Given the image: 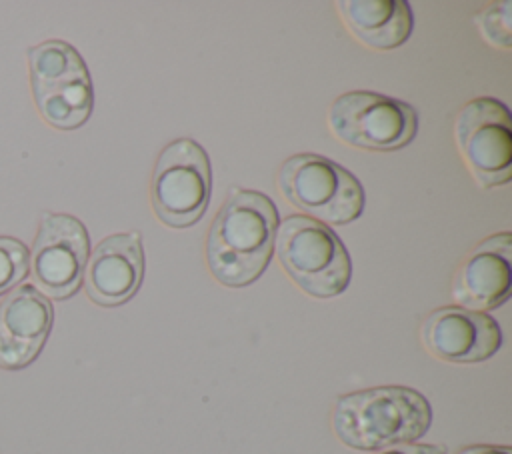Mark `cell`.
I'll list each match as a JSON object with an SVG mask.
<instances>
[{"label":"cell","instance_id":"cell-1","mask_svg":"<svg viewBox=\"0 0 512 454\" xmlns=\"http://www.w3.org/2000/svg\"><path fill=\"white\" fill-rule=\"evenodd\" d=\"M278 224V210L266 194L234 190L218 210L206 240L212 276L230 288L256 282L272 260Z\"/></svg>","mask_w":512,"mask_h":454},{"label":"cell","instance_id":"cell-2","mask_svg":"<svg viewBox=\"0 0 512 454\" xmlns=\"http://www.w3.org/2000/svg\"><path fill=\"white\" fill-rule=\"evenodd\" d=\"M432 424L428 400L408 386H376L344 394L332 410V428L356 450H384L418 440Z\"/></svg>","mask_w":512,"mask_h":454},{"label":"cell","instance_id":"cell-3","mask_svg":"<svg viewBox=\"0 0 512 454\" xmlns=\"http://www.w3.org/2000/svg\"><path fill=\"white\" fill-rule=\"evenodd\" d=\"M274 252L294 284L314 298L342 294L352 278L342 240L330 226L304 214H290L278 224Z\"/></svg>","mask_w":512,"mask_h":454},{"label":"cell","instance_id":"cell-4","mask_svg":"<svg viewBox=\"0 0 512 454\" xmlns=\"http://www.w3.org/2000/svg\"><path fill=\"white\" fill-rule=\"evenodd\" d=\"M278 188L304 216L326 226L350 224L364 210V188L356 176L314 152H300L284 160L278 172Z\"/></svg>","mask_w":512,"mask_h":454},{"label":"cell","instance_id":"cell-5","mask_svg":"<svg viewBox=\"0 0 512 454\" xmlns=\"http://www.w3.org/2000/svg\"><path fill=\"white\" fill-rule=\"evenodd\" d=\"M28 64L42 118L58 130L80 128L92 114L94 90L78 50L64 40H46L28 50Z\"/></svg>","mask_w":512,"mask_h":454},{"label":"cell","instance_id":"cell-6","mask_svg":"<svg viewBox=\"0 0 512 454\" xmlns=\"http://www.w3.org/2000/svg\"><path fill=\"white\" fill-rule=\"evenodd\" d=\"M212 194L206 150L192 138H176L160 152L150 184L152 210L170 228L196 224Z\"/></svg>","mask_w":512,"mask_h":454},{"label":"cell","instance_id":"cell-7","mask_svg":"<svg viewBox=\"0 0 512 454\" xmlns=\"http://www.w3.org/2000/svg\"><path fill=\"white\" fill-rule=\"evenodd\" d=\"M328 122L344 144L378 152L404 148L418 132V114L410 104L372 90L338 96Z\"/></svg>","mask_w":512,"mask_h":454},{"label":"cell","instance_id":"cell-8","mask_svg":"<svg viewBox=\"0 0 512 454\" xmlns=\"http://www.w3.org/2000/svg\"><path fill=\"white\" fill-rule=\"evenodd\" d=\"M454 136L468 170L482 188L512 178V116L504 102L480 96L470 100L456 118Z\"/></svg>","mask_w":512,"mask_h":454},{"label":"cell","instance_id":"cell-9","mask_svg":"<svg viewBox=\"0 0 512 454\" xmlns=\"http://www.w3.org/2000/svg\"><path fill=\"white\" fill-rule=\"evenodd\" d=\"M88 256V230L76 216L60 212L42 214L30 254L36 290L46 298H70L82 284Z\"/></svg>","mask_w":512,"mask_h":454},{"label":"cell","instance_id":"cell-10","mask_svg":"<svg viewBox=\"0 0 512 454\" xmlns=\"http://www.w3.org/2000/svg\"><path fill=\"white\" fill-rule=\"evenodd\" d=\"M420 338L432 356L454 364L484 362L502 346L498 322L486 312L462 306L432 310L422 322Z\"/></svg>","mask_w":512,"mask_h":454},{"label":"cell","instance_id":"cell-11","mask_svg":"<svg viewBox=\"0 0 512 454\" xmlns=\"http://www.w3.org/2000/svg\"><path fill=\"white\" fill-rule=\"evenodd\" d=\"M144 246L138 232L110 234L96 244L84 268V288L98 306H120L140 288L144 278Z\"/></svg>","mask_w":512,"mask_h":454},{"label":"cell","instance_id":"cell-12","mask_svg":"<svg viewBox=\"0 0 512 454\" xmlns=\"http://www.w3.org/2000/svg\"><path fill=\"white\" fill-rule=\"evenodd\" d=\"M512 234L498 232L476 244L460 264L452 298L468 310L486 312L502 306L512 290Z\"/></svg>","mask_w":512,"mask_h":454},{"label":"cell","instance_id":"cell-13","mask_svg":"<svg viewBox=\"0 0 512 454\" xmlns=\"http://www.w3.org/2000/svg\"><path fill=\"white\" fill-rule=\"evenodd\" d=\"M54 322L52 302L32 284L12 290L0 304V368L20 370L42 350Z\"/></svg>","mask_w":512,"mask_h":454},{"label":"cell","instance_id":"cell-14","mask_svg":"<svg viewBox=\"0 0 512 454\" xmlns=\"http://www.w3.org/2000/svg\"><path fill=\"white\" fill-rule=\"evenodd\" d=\"M338 8L348 30L370 48L392 50L412 34L414 16L406 0H342Z\"/></svg>","mask_w":512,"mask_h":454},{"label":"cell","instance_id":"cell-15","mask_svg":"<svg viewBox=\"0 0 512 454\" xmlns=\"http://www.w3.org/2000/svg\"><path fill=\"white\" fill-rule=\"evenodd\" d=\"M30 268V252L18 238L0 236V294L22 282Z\"/></svg>","mask_w":512,"mask_h":454},{"label":"cell","instance_id":"cell-16","mask_svg":"<svg viewBox=\"0 0 512 454\" xmlns=\"http://www.w3.org/2000/svg\"><path fill=\"white\" fill-rule=\"evenodd\" d=\"M476 22L482 36L492 46H500V48L512 46V4L508 0L494 2L488 8H484L478 14Z\"/></svg>","mask_w":512,"mask_h":454},{"label":"cell","instance_id":"cell-17","mask_svg":"<svg viewBox=\"0 0 512 454\" xmlns=\"http://www.w3.org/2000/svg\"><path fill=\"white\" fill-rule=\"evenodd\" d=\"M378 454H444L442 448L432 446V444H416V442H408V444H398L392 448H384Z\"/></svg>","mask_w":512,"mask_h":454},{"label":"cell","instance_id":"cell-18","mask_svg":"<svg viewBox=\"0 0 512 454\" xmlns=\"http://www.w3.org/2000/svg\"><path fill=\"white\" fill-rule=\"evenodd\" d=\"M456 454H512L506 446H490V444H476L458 450Z\"/></svg>","mask_w":512,"mask_h":454}]
</instances>
